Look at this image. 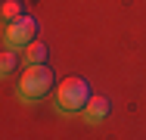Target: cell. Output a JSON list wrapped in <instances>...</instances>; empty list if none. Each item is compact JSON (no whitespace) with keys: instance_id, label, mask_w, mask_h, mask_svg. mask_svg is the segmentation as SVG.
<instances>
[{"instance_id":"cell-1","label":"cell","mask_w":146,"mask_h":140,"mask_svg":"<svg viewBox=\"0 0 146 140\" xmlns=\"http://www.w3.org/2000/svg\"><path fill=\"white\" fill-rule=\"evenodd\" d=\"M53 84H56V75H53V69L47 62H28L22 78H19V97L28 100V103L44 100L53 90Z\"/></svg>"},{"instance_id":"cell-2","label":"cell","mask_w":146,"mask_h":140,"mask_svg":"<svg viewBox=\"0 0 146 140\" xmlns=\"http://www.w3.org/2000/svg\"><path fill=\"white\" fill-rule=\"evenodd\" d=\"M93 97L90 93V84L81 78V75H68L65 81L56 87V106L62 112H84V106H87V100Z\"/></svg>"},{"instance_id":"cell-3","label":"cell","mask_w":146,"mask_h":140,"mask_svg":"<svg viewBox=\"0 0 146 140\" xmlns=\"http://www.w3.org/2000/svg\"><path fill=\"white\" fill-rule=\"evenodd\" d=\"M34 34H37V19L25 13V16L6 22V28H3V44L6 47H16V50H25L31 41H34Z\"/></svg>"},{"instance_id":"cell-4","label":"cell","mask_w":146,"mask_h":140,"mask_svg":"<svg viewBox=\"0 0 146 140\" xmlns=\"http://www.w3.org/2000/svg\"><path fill=\"white\" fill-rule=\"evenodd\" d=\"M109 109H112L109 97H100V93H93V97L87 100V106H84V112H81V115H84L90 125H93V121H103V118L109 115Z\"/></svg>"},{"instance_id":"cell-5","label":"cell","mask_w":146,"mask_h":140,"mask_svg":"<svg viewBox=\"0 0 146 140\" xmlns=\"http://www.w3.org/2000/svg\"><path fill=\"white\" fill-rule=\"evenodd\" d=\"M19 62H25V56H19L16 47H6L3 56H0V75H3V78H9V75L19 69Z\"/></svg>"},{"instance_id":"cell-6","label":"cell","mask_w":146,"mask_h":140,"mask_svg":"<svg viewBox=\"0 0 146 140\" xmlns=\"http://www.w3.org/2000/svg\"><path fill=\"white\" fill-rule=\"evenodd\" d=\"M22 56H25V62H47V56H50V50H47V44L44 41H31L28 47L22 50Z\"/></svg>"},{"instance_id":"cell-7","label":"cell","mask_w":146,"mask_h":140,"mask_svg":"<svg viewBox=\"0 0 146 140\" xmlns=\"http://www.w3.org/2000/svg\"><path fill=\"white\" fill-rule=\"evenodd\" d=\"M0 16H3V22H13V19H19V16H25V3H22V0H3Z\"/></svg>"}]
</instances>
